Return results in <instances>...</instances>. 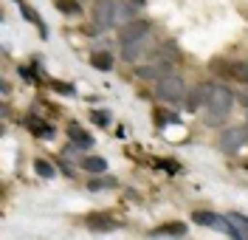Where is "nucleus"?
Segmentation results:
<instances>
[{"label":"nucleus","mask_w":248,"mask_h":240,"mask_svg":"<svg viewBox=\"0 0 248 240\" xmlns=\"http://www.w3.org/2000/svg\"><path fill=\"white\" fill-rule=\"evenodd\" d=\"M161 74H167L164 68L158 63L153 65H141V68H136V77H141V80H155V77H161Z\"/></svg>","instance_id":"obj_15"},{"label":"nucleus","mask_w":248,"mask_h":240,"mask_svg":"<svg viewBox=\"0 0 248 240\" xmlns=\"http://www.w3.org/2000/svg\"><path fill=\"white\" fill-rule=\"evenodd\" d=\"M17 3V9H20V12H23V17H26V20H29V23H34V26H37V29H40V32L46 34V23H43V17L37 15V12H34V9H31L29 3H26V0H15Z\"/></svg>","instance_id":"obj_10"},{"label":"nucleus","mask_w":248,"mask_h":240,"mask_svg":"<svg viewBox=\"0 0 248 240\" xmlns=\"http://www.w3.org/2000/svg\"><path fill=\"white\" fill-rule=\"evenodd\" d=\"M226 224H229V229H232V238L248 240V218L246 215H240V212H229V215H226Z\"/></svg>","instance_id":"obj_7"},{"label":"nucleus","mask_w":248,"mask_h":240,"mask_svg":"<svg viewBox=\"0 0 248 240\" xmlns=\"http://www.w3.org/2000/svg\"><path fill=\"white\" fill-rule=\"evenodd\" d=\"M226 74H229L232 80L248 82V63H229L226 65Z\"/></svg>","instance_id":"obj_14"},{"label":"nucleus","mask_w":248,"mask_h":240,"mask_svg":"<svg viewBox=\"0 0 248 240\" xmlns=\"http://www.w3.org/2000/svg\"><path fill=\"white\" fill-rule=\"evenodd\" d=\"M237 99H240V105H243V108H248V91H243Z\"/></svg>","instance_id":"obj_24"},{"label":"nucleus","mask_w":248,"mask_h":240,"mask_svg":"<svg viewBox=\"0 0 248 240\" xmlns=\"http://www.w3.org/2000/svg\"><path fill=\"white\" fill-rule=\"evenodd\" d=\"M150 32H153L150 20H130L122 32V43H133V40H141V37H150Z\"/></svg>","instance_id":"obj_4"},{"label":"nucleus","mask_w":248,"mask_h":240,"mask_svg":"<svg viewBox=\"0 0 248 240\" xmlns=\"http://www.w3.org/2000/svg\"><path fill=\"white\" fill-rule=\"evenodd\" d=\"M215 82H203V85H198L195 91H192V102H189V108L192 111H203L206 105H209V99H212V94H215Z\"/></svg>","instance_id":"obj_6"},{"label":"nucleus","mask_w":248,"mask_h":240,"mask_svg":"<svg viewBox=\"0 0 248 240\" xmlns=\"http://www.w3.org/2000/svg\"><path fill=\"white\" fill-rule=\"evenodd\" d=\"M82 167L91 173V176H102L105 170H108V161L102 159V156H91V159H85L82 161Z\"/></svg>","instance_id":"obj_13"},{"label":"nucleus","mask_w":248,"mask_h":240,"mask_svg":"<svg viewBox=\"0 0 248 240\" xmlns=\"http://www.w3.org/2000/svg\"><path fill=\"white\" fill-rule=\"evenodd\" d=\"M93 122H96L99 128H108V125H110V116L105 111H93Z\"/></svg>","instance_id":"obj_20"},{"label":"nucleus","mask_w":248,"mask_h":240,"mask_svg":"<svg viewBox=\"0 0 248 240\" xmlns=\"http://www.w3.org/2000/svg\"><path fill=\"white\" fill-rule=\"evenodd\" d=\"M116 181L113 178H105V181H91V190H105V187H113Z\"/></svg>","instance_id":"obj_21"},{"label":"nucleus","mask_w":248,"mask_h":240,"mask_svg":"<svg viewBox=\"0 0 248 240\" xmlns=\"http://www.w3.org/2000/svg\"><path fill=\"white\" fill-rule=\"evenodd\" d=\"M246 142H248V130L246 128H229V130H223V133H220L217 147H220L223 153H237Z\"/></svg>","instance_id":"obj_3"},{"label":"nucleus","mask_w":248,"mask_h":240,"mask_svg":"<svg viewBox=\"0 0 248 240\" xmlns=\"http://www.w3.org/2000/svg\"><path fill=\"white\" fill-rule=\"evenodd\" d=\"M88 226H91V229H99V232H110V229H116V221H113V218H108V215H91V218H88Z\"/></svg>","instance_id":"obj_11"},{"label":"nucleus","mask_w":248,"mask_h":240,"mask_svg":"<svg viewBox=\"0 0 248 240\" xmlns=\"http://www.w3.org/2000/svg\"><path fill=\"white\" fill-rule=\"evenodd\" d=\"M155 119H161V122H158V125H170V122H178V119H175V116H172V113H155Z\"/></svg>","instance_id":"obj_22"},{"label":"nucleus","mask_w":248,"mask_h":240,"mask_svg":"<svg viewBox=\"0 0 248 240\" xmlns=\"http://www.w3.org/2000/svg\"><path fill=\"white\" fill-rule=\"evenodd\" d=\"M234 102H237V96H234L232 88H226V85H217L212 99H209V105L203 108V119H206V125L209 128H217V125H223L226 119H229V113H232Z\"/></svg>","instance_id":"obj_1"},{"label":"nucleus","mask_w":248,"mask_h":240,"mask_svg":"<svg viewBox=\"0 0 248 240\" xmlns=\"http://www.w3.org/2000/svg\"><path fill=\"white\" fill-rule=\"evenodd\" d=\"M68 139L74 142V147H91L93 144V136L88 130H82L79 125H68Z\"/></svg>","instance_id":"obj_9"},{"label":"nucleus","mask_w":248,"mask_h":240,"mask_svg":"<svg viewBox=\"0 0 248 240\" xmlns=\"http://www.w3.org/2000/svg\"><path fill=\"white\" fill-rule=\"evenodd\" d=\"M246 130H248V119H246Z\"/></svg>","instance_id":"obj_26"},{"label":"nucleus","mask_w":248,"mask_h":240,"mask_svg":"<svg viewBox=\"0 0 248 240\" xmlns=\"http://www.w3.org/2000/svg\"><path fill=\"white\" fill-rule=\"evenodd\" d=\"M192 221L198 226H217L220 224V218H215L212 212H192Z\"/></svg>","instance_id":"obj_16"},{"label":"nucleus","mask_w":248,"mask_h":240,"mask_svg":"<svg viewBox=\"0 0 248 240\" xmlns=\"http://www.w3.org/2000/svg\"><path fill=\"white\" fill-rule=\"evenodd\" d=\"M136 3H139V6H141V3H144V0H136Z\"/></svg>","instance_id":"obj_25"},{"label":"nucleus","mask_w":248,"mask_h":240,"mask_svg":"<svg viewBox=\"0 0 248 240\" xmlns=\"http://www.w3.org/2000/svg\"><path fill=\"white\" fill-rule=\"evenodd\" d=\"M29 128L34 130L37 136H46V139H51V136H54V130H51V128H46V125H34V122H29Z\"/></svg>","instance_id":"obj_19"},{"label":"nucleus","mask_w":248,"mask_h":240,"mask_svg":"<svg viewBox=\"0 0 248 240\" xmlns=\"http://www.w3.org/2000/svg\"><path fill=\"white\" fill-rule=\"evenodd\" d=\"M91 65L96 71H113V57L108 51H96V54H91Z\"/></svg>","instance_id":"obj_12"},{"label":"nucleus","mask_w":248,"mask_h":240,"mask_svg":"<svg viewBox=\"0 0 248 240\" xmlns=\"http://www.w3.org/2000/svg\"><path fill=\"white\" fill-rule=\"evenodd\" d=\"M186 235V224H164V226H155L150 238H184Z\"/></svg>","instance_id":"obj_8"},{"label":"nucleus","mask_w":248,"mask_h":240,"mask_svg":"<svg viewBox=\"0 0 248 240\" xmlns=\"http://www.w3.org/2000/svg\"><path fill=\"white\" fill-rule=\"evenodd\" d=\"M54 91L57 94H74V88L71 85H62V82H54Z\"/></svg>","instance_id":"obj_23"},{"label":"nucleus","mask_w":248,"mask_h":240,"mask_svg":"<svg viewBox=\"0 0 248 240\" xmlns=\"http://www.w3.org/2000/svg\"><path fill=\"white\" fill-rule=\"evenodd\" d=\"M155 94L158 99H164V102H181L186 94V85H184V77H178L175 71H167V74H161L158 82H155Z\"/></svg>","instance_id":"obj_2"},{"label":"nucleus","mask_w":248,"mask_h":240,"mask_svg":"<svg viewBox=\"0 0 248 240\" xmlns=\"http://www.w3.org/2000/svg\"><path fill=\"white\" fill-rule=\"evenodd\" d=\"M57 9H60L62 15H79V12H82V9H79V3L77 0H57Z\"/></svg>","instance_id":"obj_17"},{"label":"nucleus","mask_w":248,"mask_h":240,"mask_svg":"<svg viewBox=\"0 0 248 240\" xmlns=\"http://www.w3.org/2000/svg\"><path fill=\"white\" fill-rule=\"evenodd\" d=\"M34 170H37V176H43V178H54V167H51L46 159L34 161Z\"/></svg>","instance_id":"obj_18"},{"label":"nucleus","mask_w":248,"mask_h":240,"mask_svg":"<svg viewBox=\"0 0 248 240\" xmlns=\"http://www.w3.org/2000/svg\"><path fill=\"white\" fill-rule=\"evenodd\" d=\"M150 48V37H141V40H133V43H122V57L124 63H136L147 54Z\"/></svg>","instance_id":"obj_5"}]
</instances>
